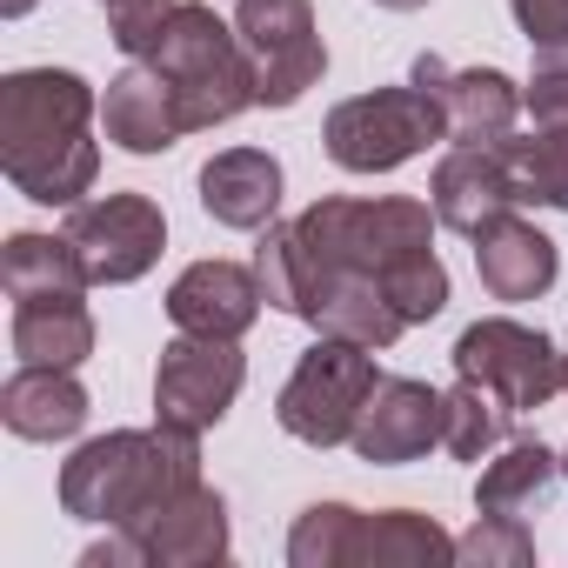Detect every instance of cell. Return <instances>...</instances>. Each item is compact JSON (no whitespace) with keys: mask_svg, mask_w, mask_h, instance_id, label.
<instances>
[{"mask_svg":"<svg viewBox=\"0 0 568 568\" xmlns=\"http://www.w3.org/2000/svg\"><path fill=\"white\" fill-rule=\"evenodd\" d=\"M94 88L68 68H21L0 81V168L28 201L48 207H74L94 174H101V148H94Z\"/></svg>","mask_w":568,"mask_h":568,"instance_id":"obj_1","label":"cell"},{"mask_svg":"<svg viewBox=\"0 0 568 568\" xmlns=\"http://www.w3.org/2000/svg\"><path fill=\"white\" fill-rule=\"evenodd\" d=\"M187 488H201V435L174 422L94 435L61 468V508L101 528H141Z\"/></svg>","mask_w":568,"mask_h":568,"instance_id":"obj_2","label":"cell"},{"mask_svg":"<svg viewBox=\"0 0 568 568\" xmlns=\"http://www.w3.org/2000/svg\"><path fill=\"white\" fill-rule=\"evenodd\" d=\"M148 68L174 88L187 134L261 108V81H254V61H247L234 21H221L214 8H201V0H181V14L168 21V34L148 48Z\"/></svg>","mask_w":568,"mask_h":568,"instance_id":"obj_3","label":"cell"},{"mask_svg":"<svg viewBox=\"0 0 568 568\" xmlns=\"http://www.w3.org/2000/svg\"><path fill=\"white\" fill-rule=\"evenodd\" d=\"M328 141V161L348 168V174H395L402 161H415L428 141H448V114L428 88H375V94H355L328 114L322 128Z\"/></svg>","mask_w":568,"mask_h":568,"instance_id":"obj_4","label":"cell"},{"mask_svg":"<svg viewBox=\"0 0 568 568\" xmlns=\"http://www.w3.org/2000/svg\"><path fill=\"white\" fill-rule=\"evenodd\" d=\"M375 388H382L375 348H355V342L322 335L295 362L288 388H281V402H274V422L288 428L295 442H308V448H342L355 435V422H362V408H368Z\"/></svg>","mask_w":568,"mask_h":568,"instance_id":"obj_5","label":"cell"},{"mask_svg":"<svg viewBox=\"0 0 568 568\" xmlns=\"http://www.w3.org/2000/svg\"><path fill=\"white\" fill-rule=\"evenodd\" d=\"M234 34L254 61L261 108H295L328 74V48L308 0H234Z\"/></svg>","mask_w":568,"mask_h":568,"instance_id":"obj_6","label":"cell"},{"mask_svg":"<svg viewBox=\"0 0 568 568\" xmlns=\"http://www.w3.org/2000/svg\"><path fill=\"white\" fill-rule=\"evenodd\" d=\"M455 375L488 388L508 415H535L548 395H561V355L548 348V335L495 315V322H475L462 328L455 342Z\"/></svg>","mask_w":568,"mask_h":568,"instance_id":"obj_7","label":"cell"},{"mask_svg":"<svg viewBox=\"0 0 568 568\" xmlns=\"http://www.w3.org/2000/svg\"><path fill=\"white\" fill-rule=\"evenodd\" d=\"M88 267L94 288H128L141 281L161 247H168V214L148 194H101V201H74L68 227H61Z\"/></svg>","mask_w":568,"mask_h":568,"instance_id":"obj_8","label":"cell"},{"mask_svg":"<svg viewBox=\"0 0 568 568\" xmlns=\"http://www.w3.org/2000/svg\"><path fill=\"white\" fill-rule=\"evenodd\" d=\"M247 382V355L221 335H174L154 368V422L174 428H214Z\"/></svg>","mask_w":568,"mask_h":568,"instance_id":"obj_9","label":"cell"},{"mask_svg":"<svg viewBox=\"0 0 568 568\" xmlns=\"http://www.w3.org/2000/svg\"><path fill=\"white\" fill-rule=\"evenodd\" d=\"M515 201H521V181H515V154H508V141H481V148H455L442 168H435V181H428V207H435V221L442 227H455V234H481V227H495L501 214H515Z\"/></svg>","mask_w":568,"mask_h":568,"instance_id":"obj_10","label":"cell"},{"mask_svg":"<svg viewBox=\"0 0 568 568\" xmlns=\"http://www.w3.org/2000/svg\"><path fill=\"white\" fill-rule=\"evenodd\" d=\"M408 81L428 88V94L442 101V114H448V141H455V148L508 141V128H515V114H521V88H515L501 68H462V74H455L442 54H422Z\"/></svg>","mask_w":568,"mask_h":568,"instance_id":"obj_11","label":"cell"},{"mask_svg":"<svg viewBox=\"0 0 568 568\" xmlns=\"http://www.w3.org/2000/svg\"><path fill=\"white\" fill-rule=\"evenodd\" d=\"M261 274L241 267V261H194L181 267V281L168 288V322L181 335H221V342H241L254 322H261Z\"/></svg>","mask_w":568,"mask_h":568,"instance_id":"obj_12","label":"cell"},{"mask_svg":"<svg viewBox=\"0 0 568 568\" xmlns=\"http://www.w3.org/2000/svg\"><path fill=\"white\" fill-rule=\"evenodd\" d=\"M435 442H442V395H435L428 382H408V375L382 382V388L368 395L355 435H348V448H355L362 462H375V468L422 462Z\"/></svg>","mask_w":568,"mask_h":568,"instance_id":"obj_13","label":"cell"},{"mask_svg":"<svg viewBox=\"0 0 568 568\" xmlns=\"http://www.w3.org/2000/svg\"><path fill=\"white\" fill-rule=\"evenodd\" d=\"M555 267H561V254L535 221L501 214L495 227L475 234V274L495 302H541L555 288Z\"/></svg>","mask_w":568,"mask_h":568,"instance_id":"obj_14","label":"cell"},{"mask_svg":"<svg viewBox=\"0 0 568 568\" xmlns=\"http://www.w3.org/2000/svg\"><path fill=\"white\" fill-rule=\"evenodd\" d=\"M101 128H108V141H114V148H128V154H168V148L187 134L174 88H168L148 61H134L128 74H114V81H108Z\"/></svg>","mask_w":568,"mask_h":568,"instance_id":"obj_15","label":"cell"},{"mask_svg":"<svg viewBox=\"0 0 568 568\" xmlns=\"http://www.w3.org/2000/svg\"><path fill=\"white\" fill-rule=\"evenodd\" d=\"M134 535L148 541V568H214L227 561V501L201 481L174 495L161 515H148Z\"/></svg>","mask_w":568,"mask_h":568,"instance_id":"obj_16","label":"cell"},{"mask_svg":"<svg viewBox=\"0 0 568 568\" xmlns=\"http://www.w3.org/2000/svg\"><path fill=\"white\" fill-rule=\"evenodd\" d=\"M201 207L221 221V227H267L274 207H281V161L267 148H221L207 168H201Z\"/></svg>","mask_w":568,"mask_h":568,"instance_id":"obj_17","label":"cell"},{"mask_svg":"<svg viewBox=\"0 0 568 568\" xmlns=\"http://www.w3.org/2000/svg\"><path fill=\"white\" fill-rule=\"evenodd\" d=\"M0 422L21 442H68L88 428V388L74 382V368H14L0 388Z\"/></svg>","mask_w":568,"mask_h":568,"instance_id":"obj_18","label":"cell"},{"mask_svg":"<svg viewBox=\"0 0 568 568\" xmlns=\"http://www.w3.org/2000/svg\"><path fill=\"white\" fill-rule=\"evenodd\" d=\"M442 561H455V535L435 515L382 508V515H362L355 521L348 568H442Z\"/></svg>","mask_w":568,"mask_h":568,"instance_id":"obj_19","label":"cell"},{"mask_svg":"<svg viewBox=\"0 0 568 568\" xmlns=\"http://www.w3.org/2000/svg\"><path fill=\"white\" fill-rule=\"evenodd\" d=\"M0 281H8L14 308L21 302H81L94 288L68 234H14L8 254H0Z\"/></svg>","mask_w":568,"mask_h":568,"instance_id":"obj_20","label":"cell"},{"mask_svg":"<svg viewBox=\"0 0 568 568\" xmlns=\"http://www.w3.org/2000/svg\"><path fill=\"white\" fill-rule=\"evenodd\" d=\"M8 342L28 368H81L94 355V315L88 302H21Z\"/></svg>","mask_w":568,"mask_h":568,"instance_id":"obj_21","label":"cell"},{"mask_svg":"<svg viewBox=\"0 0 568 568\" xmlns=\"http://www.w3.org/2000/svg\"><path fill=\"white\" fill-rule=\"evenodd\" d=\"M555 475H561V462H555L541 442H515V448H501V455L481 468V481H475V515H508V521H521V515H535V508L555 495Z\"/></svg>","mask_w":568,"mask_h":568,"instance_id":"obj_22","label":"cell"},{"mask_svg":"<svg viewBox=\"0 0 568 568\" xmlns=\"http://www.w3.org/2000/svg\"><path fill=\"white\" fill-rule=\"evenodd\" d=\"M501 435H508V408H501L488 388L455 382V388L442 395V448H448L455 462H488V455L501 448Z\"/></svg>","mask_w":568,"mask_h":568,"instance_id":"obj_23","label":"cell"},{"mask_svg":"<svg viewBox=\"0 0 568 568\" xmlns=\"http://www.w3.org/2000/svg\"><path fill=\"white\" fill-rule=\"evenodd\" d=\"M355 521H362V508H348V501H315V508H302V521L288 528V561H295V568H348Z\"/></svg>","mask_w":568,"mask_h":568,"instance_id":"obj_24","label":"cell"},{"mask_svg":"<svg viewBox=\"0 0 568 568\" xmlns=\"http://www.w3.org/2000/svg\"><path fill=\"white\" fill-rule=\"evenodd\" d=\"M508 154H515L521 201L568 214V128H541L535 141H508Z\"/></svg>","mask_w":568,"mask_h":568,"instance_id":"obj_25","label":"cell"},{"mask_svg":"<svg viewBox=\"0 0 568 568\" xmlns=\"http://www.w3.org/2000/svg\"><path fill=\"white\" fill-rule=\"evenodd\" d=\"M455 561H468V568H535V535L508 515H475V528L455 541Z\"/></svg>","mask_w":568,"mask_h":568,"instance_id":"obj_26","label":"cell"},{"mask_svg":"<svg viewBox=\"0 0 568 568\" xmlns=\"http://www.w3.org/2000/svg\"><path fill=\"white\" fill-rule=\"evenodd\" d=\"M114 48L121 54H134V61H148V48L168 34V21L181 14V0H114Z\"/></svg>","mask_w":568,"mask_h":568,"instance_id":"obj_27","label":"cell"},{"mask_svg":"<svg viewBox=\"0 0 568 568\" xmlns=\"http://www.w3.org/2000/svg\"><path fill=\"white\" fill-rule=\"evenodd\" d=\"M508 14L535 54H568V0H508Z\"/></svg>","mask_w":568,"mask_h":568,"instance_id":"obj_28","label":"cell"},{"mask_svg":"<svg viewBox=\"0 0 568 568\" xmlns=\"http://www.w3.org/2000/svg\"><path fill=\"white\" fill-rule=\"evenodd\" d=\"M521 108L535 114V128H568V54H548L521 94Z\"/></svg>","mask_w":568,"mask_h":568,"instance_id":"obj_29","label":"cell"},{"mask_svg":"<svg viewBox=\"0 0 568 568\" xmlns=\"http://www.w3.org/2000/svg\"><path fill=\"white\" fill-rule=\"evenodd\" d=\"M0 14H8V21H21V14H34V0H0Z\"/></svg>","mask_w":568,"mask_h":568,"instance_id":"obj_30","label":"cell"},{"mask_svg":"<svg viewBox=\"0 0 568 568\" xmlns=\"http://www.w3.org/2000/svg\"><path fill=\"white\" fill-rule=\"evenodd\" d=\"M375 8H395V14H415V8H428V0H375Z\"/></svg>","mask_w":568,"mask_h":568,"instance_id":"obj_31","label":"cell"},{"mask_svg":"<svg viewBox=\"0 0 568 568\" xmlns=\"http://www.w3.org/2000/svg\"><path fill=\"white\" fill-rule=\"evenodd\" d=\"M561 395H568V342H561Z\"/></svg>","mask_w":568,"mask_h":568,"instance_id":"obj_32","label":"cell"},{"mask_svg":"<svg viewBox=\"0 0 568 568\" xmlns=\"http://www.w3.org/2000/svg\"><path fill=\"white\" fill-rule=\"evenodd\" d=\"M561 475H568V455H561Z\"/></svg>","mask_w":568,"mask_h":568,"instance_id":"obj_33","label":"cell"},{"mask_svg":"<svg viewBox=\"0 0 568 568\" xmlns=\"http://www.w3.org/2000/svg\"><path fill=\"white\" fill-rule=\"evenodd\" d=\"M101 8H114V0H101Z\"/></svg>","mask_w":568,"mask_h":568,"instance_id":"obj_34","label":"cell"}]
</instances>
